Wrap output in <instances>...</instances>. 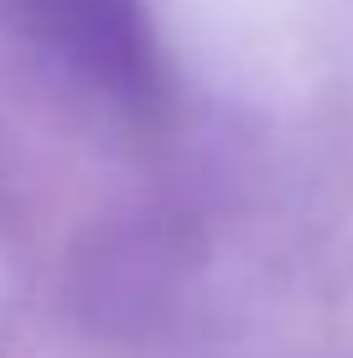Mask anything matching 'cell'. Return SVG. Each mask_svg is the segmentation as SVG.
I'll return each mask as SVG.
<instances>
[{
    "mask_svg": "<svg viewBox=\"0 0 353 358\" xmlns=\"http://www.w3.org/2000/svg\"><path fill=\"white\" fill-rule=\"evenodd\" d=\"M16 27L42 42L73 78L99 89L109 104L145 115L161 99L156 47L141 0H6Z\"/></svg>",
    "mask_w": 353,
    "mask_h": 358,
    "instance_id": "6da1fadb",
    "label": "cell"
}]
</instances>
